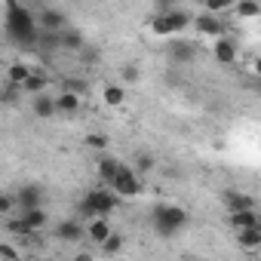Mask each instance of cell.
<instances>
[{
  "label": "cell",
  "instance_id": "cell-19",
  "mask_svg": "<svg viewBox=\"0 0 261 261\" xmlns=\"http://www.w3.org/2000/svg\"><path fill=\"white\" fill-rule=\"evenodd\" d=\"M22 221L28 224L31 233H40V230L49 224V212H46V209H31V212H22Z\"/></svg>",
  "mask_w": 261,
  "mask_h": 261
},
{
  "label": "cell",
  "instance_id": "cell-7",
  "mask_svg": "<svg viewBox=\"0 0 261 261\" xmlns=\"http://www.w3.org/2000/svg\"><path fill=\"white\" fill-rule=\"evenodd\" d=\"M37 22H40V31H49V34H62L65 28H71L68 16L59 7H40L37 10Z\"/></svg>",
  "mask_w": 261,
  "mask_h": 261
},
{
  "label": "cell",
  "instance_id": "cell-27",
  "mask_svg": "<svg viewBox=\"0 0 261 261\" xmlns=\"http://www.w3.org/2000/svg\"><path fill=\"white\" fill-rule=\"evenodd\" d=\"M120 74H123V83H139V77H142L139 65H133V62H126V65L120 68Z\"/></svg>",
  "mask_w": 261,
  "mask_h": 261
},
{
  "label": "cell",
  "instance_id": "cell-16",
  "mask_svg": "<svg viewBox=\"0 0 261 261\" xmlns=\"http://www.w3.org/2000/svg\"><path fill=\"white\" fill-rule=\"evenodd\" d=\"M123 169V163L117 160V157H98V166H95V172H98V178L111 188L114 185V178H117V172Z\"/></svg>",
  "mask_w": 261,
  "mask_h": 261
},
{
  "label": "cell",
  "instance_id": "cell-20",
  "mask_svg": "<svg viewBox=\"0 0 261 261\" xmlns=\"http://www.w3.org/2000/svg\"><path fill=\"white\" fill-rule=\"evenodd\" d=\"M83 43H86V37H83V31H80V28H74V25H71V28H65V31L59 34V46H62V49H80Z\"/></svg>",
  "mask_w": 261,
  "mask_h": 261
},
{
  "label": "cell",
  "instance_id": "cell-36",
  "mask_svg": "<svg viewBox=\"0 0 261 261\" xmlns=\"http://www.w3.org/2000/svg\"><path fill=\"white\" fill-rule=\"evenodd\" d=\"M43 261H56V258H43Z\"/></svg>",
  "mask_w": 261,
  "mask_h": 261
},
{
  "label": "cell",
  "instance_id": "cell-28",
  "mask_svg": "<svg viewBox=\"0 0 261 261\" xmlns=\"http://www.w3.org/2000/svg\"><path fill=\"white\" fill-rule=\"evenodd\" d=\"M230 10V0H206V13L209 16H221Z\"/></svg>",
  "mask_w": 261,
  "mask_h": 261
},
{
  "label": "cell",
  "instance_id": "cell-15",
  "mask_svg": "<svg viewBox=\"0 0 261 261\" xmlns=\"http://www.w3.org/2000/svg\"><path fill=\"white\" fill-rule=\"evenodd\" d=\"M111 233H114V230H111V221H108V218H95V221L86 224V240H89L92 246H105Z\"/></svg>",
  "mask_w": 261,
  "mask_h": 261
},
{
  "label": "cell",
  "instance_id": "cell-25",
  "mask_svg": "<svg viewBox=\"0 0 261 261\" xmlns=\"http://www.w3.org/2000/svg\"><path fill=\"white\" fill-rule=\"evenodd\" d=\"M154 166H157V163H154V157H151V154H145V151H139V154H136V160H133V169H136L139 175L154 172Z\"/></svg>",
  "mask_w": 261,
  "mask_h": 261
},
{
  "label": "cell",
  "instance_id": "cell-23",
  "mask_svg": "<svg viewBox=\"0 0 261 261\" xmlns=\"http://www.w3.org/2000/svg\"><path fill=\"white\" fill-rule=\"evenodd\" d=\"M101 98H105V105H108V108H120V105H123V98H126V89H123V86H117V83H111V86H105Z\"/></svg>",
  "mask_w": 261,
  "mask_h": 261
},
{
  "label": "cell",
  "instance_id": "cell-6",
  "mask_svg": "<svg viewBox=\"0 0 261 261\" xmlns=\"http://www.w3.org/2000/svg\"><path fill=\"white\" fill-rule=\"evenodd\" d=\"M53 237H56V240H62V243H71V246H77V243H83V240H86V227H83V221H80L77 215H71V218H62V221H56V227H53Z\"/></svg>",
  "mask_w": 261,
  "mask_h": 261
},
{
  "label": "cell",
  "instance_id": "cell-13",
  "mask_svg": "<svg viewBox=\"0 0 261 261\" xmlns=\"http://www.w3.org/2000/svg\"><path fill=\"white\" fill-rule=\"evenodd\" d=\"M22 89H25V95H28V98L46 95V92H49V74H46V71H40V68H34V74L28 77V83H25Z\"/></svg>",
  "mask_w": 261,
  "mask_h": 261
},
{
  "label": "cell",
  "instance_id": "cell-12",
  "mask_svg": "<svg viewBox=\"0 0 261 261\" xmlns=\"http://www.w3.org/2000/svg\"><path fill=\"white\" fill-rule=\"evenodd\" d=\"M212 56H215V62H218V65H233V62H237V56H240V46H237V40H233V37H221V40H215V43H212Z\"/></svg>",
  "mask_w": 261,
  "mask_h": 261
},
{
  "label": "cell",
  "instance_id": "cell-31",
  "mask_svg": "<svg viewBox=\"0 0 261 261\" xmlns=\"http://www.w3.org/2000/svg\"><path fill=\"white\" fill-rule=\"evenodd\" d=\"M83 145H86V148H95V151H105V148H108V136H95V133H92V136L83 139Z\"/></svg>",
  "mask_w": 261,
  "mask_h": 261
},
{
  "label": "cell",
  "instance_id": "cell-5",
  "mask_svg": "<svg viewBox=\"0 0 261 261\" xmlns=\"http://www.w3.org/2000/svg\"><path fill=\"white\" fill-rule=\"evenodd\" d=\"M111 191H114L117 197L129 200V197H139V194L145 191V185H142V178H139V172H136L133 166H123V169L117 172V178H114Z\"/></svg>",
  "mask_w": 261,
  "mask_h": 261
},
{
  "label": "cell",
  "instance_id": "cell-3",
  "mask_svg": "<svg viewBox=\"0 0 261 261\" xmlns=\"http://www.w3.org/2000/svg\"><path fill=\"white\" fill-rule=\"evenodd\" d=\"M188 221H191V215H188V209H181V206H175V203H157L154 209H151V227H154V233L157 237H175V233H181L185 227H188Z\"/></svg>",
  "mask_w": 261,
  "mask_h": 261
},
{
  "label": "cell",
  "instance_id": "cell-30",
  "mask_svg": "<svg viewBox=\"0 0 261 261\" xmlns=\"http://www.w3.org/2000/svg\"><path fill=\"white\" fill-rule=\"evenodd\" d=\"M19 95H25V89H22V86H13V83H4V101H7V105H13V101H19Z\"/></svg>",
  "mask_w": 261,
  "mask_h": 261
},
{
  "label": "cell",
  "instance_id": "cell-33",
  "mask_svg": "<svg viewBox=\"0 0 261 261\" xmlns=\"http://www.w3.org/2000/svg\"><path fill=\"white\" fill-rule=\"evenodd\" d=\"M83 89H86V86H83L80 80H65V92H77V95H83Z\"/></svg>",
  "mask_w": 261,
  "mask_h": 261
},
{
  "label": "cell",
  "instance_id": "cell-32",
  "mask_svg": "<svg viewBox=\"0 0 261 261\" xmlns=\"http://www.w3.org/2000/svg\"><path fill=\"white\" fill-rule=\"evenodd\" d=\"M0 258H4V261H19V252L10 243H4V246H0Z\"/></svg>",
  "mask_w": 261,
  "mask_h": 261
},
{
  "label": "cell",
  "instance_id": "cell-9",
  "mask_svg": "<svg viewBox=\"0 0 261 261\" xmlns=\"http://www.w3.org/2000/svg\"><path fill=\"white\" fill-rule=\"evenodd\" d=\"M16 200H19V209H22V212L43 209V188H40V185H22L19 194H16Z\"/></svg>",
  "mask_w": 261,
  "mask_h": 261
},
{
  "label": "cell",
  "instance_id": "cell-26",
  "mask_svg": "<svg viewBox=\"0 0 261 261\" xmlns=\"http://www.w3.org/2000/svg\"><path fill=\"white\" fill-rule=\"evenodd\" d=\"M123 246H126V237H123V233H111V237H108V243H105L101 249H105L108 255H120V252H123Z\"/></svg>",
  "mask_w": 261,
  "mask_h": 261
},
{
  "label": "cell",
  "instance_id": "cell-29",
  "mask_svg": "<svg viewBox=\"0 0 261 261\" xmlns=\"http://www.w3.org/2000/svg\"><path fill=\"white\" fill-rule=\"evenodd\" d=\"M13 206H19V200H16L13 194H4V197H0V215H4V218H13Z\"/></svg>",
  "mask_w": 261,
  "mask_h": 261
},
{
  "label": "cell",
  "instance_id": "cell-22",
  "mask_svg": "<svg viewBox=\"0 0 261 261\" xmlns=\"http://www.w3.org/2000/svg\"><path fill=\"white\" fill-rule=\"evenodd\" d=\"M237 243L246 249V252H261V227H249V230H240L237 233Z\"/></svg>",
  "mask_w": 261,
  "mask_h": 261
},
{
  "label": "cell",
  "instance_id": "cell-4",
  "mask_svg": "<svg viewBox=\"0 0 261 261\" xmlns=\"http://www.w3.org/2000/svg\"><path fill=\"white\" fill-rule=\"evenodd\" d=\"M191 25H194V16H191L188 10H181V7H175V10L160 13V16L151 19V31H154L157 37H175V34H181V31L191 28Z\"/></svg>",
  "mask_w": 261,
  "mask_h": 261
},
{
  "label": "cell",
  "instance_id": "cell-11",
  "mask_svg": "<svg viewBox=\"0 0 261 261\" xmlns=\"http://www.w3.org/2000/svg\"><path fill=\"white\" fill-rule=\"evenodd\" d=\"M166 56H169V62H175V65H191V62L197 59V43L172 40V43L166 46Z\"/></svg>",
  "mask_w": 261,
  "mask_h": 261
},
{
  "label": "cell",
  "instance_id": "cell-2",
  "mask_svg": "<svg viewBox=\"0 0 261 261\" xmlns=\"http://www.w3.org/2000/svg\"><path fill=\"white\" fill-rule=\"evenodd\" d=\"M117 209H120V197H117L111 188H92V191H86V194L80 197V203H77V218H86V224H89V221H95V218H111Z\"/></svg>",
  "mask_w": 261,
  "mask_h": 261
},
{
  "label": "cell",
  "instance_id": "cell-10",
  "mask_svg": "<svg viewBox=\"0 0 261 261\" xmlns=\"http://www.w3.org/2000/svg\"><path fill=\"white\" fill-rule=\"evenodd\" d=\"M221 203H224L227 215H237V212H249V209H255V200H252L246 191H224V194H221Z\"/></svg>",
  "mask_w": 261,
  "mask_h": 261
},
{
  "label": "cell",
  "instance_id": "cell-8",
  "mask_svg": "<svg viewBox=\"0 0 261 261\" xmlns=\"http://www.w3.org/2000/svg\"><path fill=\"white\" fill-rule=\"evenodd\" d=\"M194 25H197V31H200V34H206V37H212V40L227 37V25H224L218 16L203 13V16H197V19H194Z\"/></svg>",
  "mask_w": 261,
  "mask_h": 261
},
{
  "label": "cell",
  "instance_id": "cell-24",
  "mask_svg": "<svg viewBox=\"0 0 261 261\" xmlns=\"http://www.w3.org/2000/svg\"><path fill=\"white\" fill-rule=\"evenodd\" d=\"M233 13L240 19H261V4H255V0H240L233 7Z\"/></svg>",
  "mask_w": 261,
  "mask_h": 261
},
{
  "label": "cell",
  "instance_id": "cell-17",
  "mask_svg": "<svg viewBox=\"0 0 261 261\" xmlns=\"http://www.w3.org/2000/svg\"><path fill=\"white\" fill-rule=\"evenodd\" d=\"M31 74H34V68H31L28 62H13V65L7 68V83H13V86H25Z\"/></svg>",
  "mask_w": 261,
  "mask_h": 261
},
{
  "label": "cell",
  "instance_id": "cell-21",
  "mask_svg": "<svg viewBox=\"0 0 261 261\" xmlns=\"http://www.w3.org/2000/svg\"><path fill=\"white\" fill-rule=\"evenodd\" d=\"M56 105H59V114L74 117V114L80 111V95H77V92H59V95H56Z\"/></svg>",
  "mask_w": 261,
  "mask_h": 261
},
{
  "label": "cell",
  "instance_id": "cell-18",
  "mask_svg": "<svg viewBox=\"0 0 261 261\" xmlns=\"http://www.w3.org/2000/svg\"><path fill=\"white\" fill-rule=\"evenodd\" d=\"M230 221V227L240 233V230H249V227H261V215L255 212V209H249V212H237V215H230L227 218Z\"/></svg>",
  "mask_w": 261,
  "mask_h": 261
},
{
  "label": "cell",
  "instance_id": "cell-34",
  "mask_svg": "<svg viewBox=\"0 0 261 261\" xmlns=\"http://www.w3.org/2000/svg\"><path fill=\"white\" fill-rule=\"evenodd\" d=\"M74 261H92V255H89V252H77Z\"/></svg>",
  "mask_w": 261,
  "mask_h": 261
},
{
  "label": "cell",
  "instance_id": "cell-35",
  "mask_svg": "<svg viewBox=\"0 0 261 261\" xmlns=\"http://www.w3.org/2000/svg\"><path fill=\"white\" fill-rule=\"evenodd\" d=\"M252 71H255V77H261V56H258V59L252 62Z\"/></svg>",
  "mask_w": 261,
  "mask_h": 261
},
{
  "label": "cell",
  "instance_id": "cell-1",
  "mask_svg": "<svg viewBox=\"0 0 261 261\" xmlns=\"http://www.w3.org/2000/svg\"><path fill=\"white\" fill-rule=\"evenodd\" d=\"M4 31L7 40L16 43L19 49H34L40 43V22L31 7H22L16 0H4Z\"/></svg>",
  "mask_w": 261,
  "mask_h": 261
},
{
  "label": "cell",
  "instance_id": "cell-14",
  "mask_svg": "<svg viewBox=\"0 0 261 261\" xmlns=\"http://www.w3.org/2000/svg\"><path fill=\"white\" fill-rule=\"evenodd\" d=\"M31 111H34V117L37 120H53L56 114H59V105H56V95H37V98H31Z\"/></svg>",
  "mask_w": 261,
  "mask_h": 261
}]
</instances>
